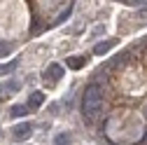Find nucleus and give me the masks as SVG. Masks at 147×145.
Here are the masks:
<instances>
[{"mask_svg": "<svg viewBox=\"0 0 147 145\" xmlns=\"http://www.w3.org/2000/svg\"><path fill=\"white\" fill-rule=\"evenodd\" d=\"M63 75H65V70H63L61 63H49L47 70H45V75H42V80H45L47 87H56V82H59Z\"/></svg>", "mask_w": 147, "mask_h": 145, "instance_id": "f03ea898", "label": "nucleus"}, {"mask_svg": "<svg viewBox=\"0 0 147 145\" xmlns=\"http://www.w3.org/2000/svg\"><path fill=\"white\" fill-rule=\"evenodd\" d=\"M30 133H33V124H30V122H21V124L12 126V138H14V140H24V138H28Z\"/></svg>", "mask_w": 147, "mask_h": 145, "instance_id": "7ed1b4c3", "label": "nucleus"}, {"mask_svg": "<svg viewBox=\"0 0 147 145\" xmlns=\"http://www.w3.org/2000/svg\"><path fill=\"white\" fill-rule=\"evenodd\" d=\"M14 91H19V82H16V80H9V82H5L3 87H0V98H5V96H9V94H14Z\"/></svg>", "mask_w": 147, "mask_h": 145, "instance_id": "0eeeda50", "label": "nucleus"}, {"mask_svg": "<svg viewBox=\"0 0 147 145\" xmlns=\"http://www.w3.org/2000/svg\"><path fill=\"white\" fill-rule=\"evenodd\" d=\"M91 82H96V84H103V87H105V84L110 82V75H107V70H105V68L100 66V68H98V70L94 72V77H91Z\"/></svg>", "mask_w": 147, "mask_h": 145, "instance_id": "6e6552de", "label": "nucleus"}, {"mask_svg": "<svg viewBox=\"0 0 147 145\" xmlns=\"http://www.w3.org/2000/svg\"><path fill=\"white\" fill-rule=\"evenodd\" d=\"M28 110L30 108L24 103V105H12L9 108V117H24V115H28Z\"/></svg>", "mask_w": 147, "mask_h": 145, "instance_id": "1a4fd4ad", "label": "nucleus"}, {"mask_svg": "<svg viewBox=\"0 0 147 145\" xmlns=\"http://www.w3.org/2000/svg\"><path fill=\"white\" fill-rule=\"evenodd\" d=\"M42 103H45V94H42V91H33V94L28 96V101H26V105L30 108V110H38Z\"/></svg>", "mask_w": 147, "mask_h": 145, "instance_id": "39448f33", "label": "nucleus"}, {"mask_svg": "<svg viewBox=\"0 0 147 145\" xmlns=\"http://www.w3.org/2000/svg\"><path fill=\"white\" fill-rule=\"evenodd\" d=\"M16 66H19V59H14V61H9V63H5V66H0V72H3V75H7V72H12Z\"/></svg>", "mask_w": 147, "mask_h": 145, "instance_id": "9d476101", "label": "nucleus"}, {"mask_svg": "<svg viewBox=\"0 0 147 145\" xmlns=\"http://www.w3.org/2000/svg\"><path fill=\"white\" fill-rule=\"evenodd\" d=\"M115 45H117V40H115V38H112V40H103V42H98V45L94 47V54H96V56H103V54H107Z\"/></svg>", "mask_w": 147, "mask_h": 145, "instance_id": "423d86ee", "label": "nucleus"}, {"mask_svg": "<svg viewBox=\"0 0 147 145\" xmlns=\"http://www.w3.org/2000/svg\"><path fill=\"white\" fill-rule=\"evenodd\" d=\"M68 143H70V136L68 133H59L56 136V145H68Z\"/></svg>", "mask_w": 147, "mask_h": 145, "instance_id": "9b49d317", "label": "nucleus"}, {"mask_svg": "<svg viewBox=\"0 0 147 145\" xmlns=\"http://www.w3.org/2000/svg\"><path fill=\"white\" fill-rule=\"evenodd\" d=\"M100 110H103V84L89 82L84 87V94H82V119H84V124L94 126L96 115Z\"/></svg>", "mask_w": 147, "mask_h": 145, "instance_id": "f257e3e1", "label": "nucleus"}, {"mask_svg": "<svg viewBox=\"0 0 147 145\" xmlns=\"http://www.w3.org/2000/svg\"><path fill=\"white\" fill-rule=\"evenodd\" d=\"M86 63H89V56H86V54H82V56H70V59L65 61V66L72 68V70H80V68H84Z\"/></svg>", "mask_w": 147, "mask_h": 145, "instance_id": "20e7f679", "label": "nucleus"}, {"mask_svg": "<svg viewBox=\"0 0 147 145\" xmlns=\"http://www.w3.org/2000/svg\"><path fill=\"white\" fill-rule=\"evenodd\" d=\"M68 14H70V7H68L65 12H61V14L56 16V19H54V24H61V21H65V19H68Z\"/></svg>", "mask_w": 147, "mask_h": 145, "instance_id": "f8f14e48", "label": "nucleus"}]
</instances>
